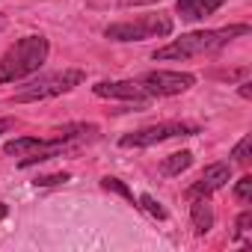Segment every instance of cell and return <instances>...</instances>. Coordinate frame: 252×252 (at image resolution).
I'll return each instance as SVG.
<instances>
[{
  "mask_svg": "<svg viewBox=\"0 0 252 252\" xmlns=\"http://www.w3.org/2000/svg\"><path fill=\"white\" fill-rule=\"evenodd\" d=\"M98 134L95 125H68L63 131H54L48 140H39V137H18V140H9L3 146L6 155H15V158H24L21 166H33V163H42V160H51L57 158L60 152H65L71 143H83V140H92Z\"/></svg>",
  "mask_w": 252,
  "mask_h": 252,
  "instance_id": "1",
  "label": "cell"
},
{
  "mask_svg": "<svg viewBox=\"0 0 252 252\" xmlns=\"http://www.w3.org/2000/svg\"><path fill=\"white\" fill-rule=\"evenodd\" d=\"M249 27L246 24H231L222 30H199V33H187L181 39H175L172 45L155 51V60H187V57H205V54H217L222 51L231 39L246 36Z\"/></svg>",
  "mask_w": 252,
  "mask_h": 252,
  "instance_id": "2",
  "label": "cell"
},
{
  "mask_svg": "<svg viewBox=\"0 0 252 252\" xmlns=\"http://www.w3.org/2000/svg\"><path fill=\"white\" fill-rule=\"evenodd\" d=\"M48 39L45 36H24L18 39L3 57H0V83H12V80H24L30 74H36L45 60H48Z\"/></svg>",
  "mask_w": 252,
  "mask_h": 252,
  "instance_id": "3",
  "label": "cell"
},
{
  "mask_svg": "<svg viewBox=\"0 0 252 252\" xmlns=\"http://www.w3.org/2000/svg\"><path fill=\"white\" fill-rule=\"evenodd\" d=\"M83 83V71L80 68H65V71H54V74H45L39 80H30L24 89L15 92V101L18 104H27V101H45V98H54V95H63V92H71L74 86Z\"/></svg>",
  "mask_w": 252,
  "mask_h": 252,
  "instance_id": "4",
  "label": "cell"
},
{
  "mask_svg": "<svg viewBox=\"0 0 252 252\" xmlns=\"http://www.w3.org/2000/svg\"><path fill=\"white\" fill-rule=\"evenodd\" d=\"M169 33H172V21L166 15H143L134 21H116L104 30V36L113 42H143V39L169 36Z\"/></svg>",
  "mask_w": 252,
  "mask_h": 252,
  "instance_id": "5",
  "label": "cell"
},
{
  "mask_svg": "<svg viewBox=\"0 0 252 252\" xmlns=\"http://www.w3.org/2000/svg\"><path fill=\"white\" fill-rule=\"evenodd\" d=\"M196 131H199L196 125H187V122H163V125H152V128H140L134 134H125L119 140V146L122 149H149V146H158L172 137H190Z\"/></svg>",
  "mask_w": 252,
  "mask_h": 252,
  "instance_id": "6",
  "label": "cell"
},
{
  "mask_svg": "<svg viewBox=\"0 0 252 252\" xmlns=\"http://www.w3.org/2000/svg\"><path fill=\"white\" fill-rule=\"evenodd\" d=\"M196 83L193 74L187 71H149L140 77V86L149 92V95H178V92H187L190 86Z\"/></svg>",
  "mask_w": 252,
  "mask_h": 252,
  "instance_id": "7",
  "label": "cell"
},
{
  "mask_svg": "<svg viewBox=\"0 0 252 252\" xmlns=\"http://www.w3.org/2000/svg\"><path fill=\"white\" fill-rule=\"evenodd\" d=\"M92 92L98 95V98H119V101H134V104H146L152 95L140 86V83H134V80H113V83H95L92 86Z\"/></svg>",
  "mask_w": 252,
  "mask_h": 252,
  "instance_id": "8",
  "label": "cell"
},
{
  "mask_svg": "<svg viewBox=\"0 0 252 252\" xmlns=\"http://www.w3.org/2000/svg\"><path fill=\"white\" fill-rule=\"evenodd\" d=\"M228 178H231V163H211V166H205V172L199 175V181L187 190V199L211 196V193H217L220 187H225Z\"/></svg>",
  "mask_w": 252,
  "mask_h": 252,
  "instance_id": "9",
  "label": "cell"
},
{
  "mask_svg": "<svg viewBox=\"0 0 252 252\" xmlns=\"http://www.w3.org/2000/svg\"><path fill=\"white\" fill-rule=\"evenodd\" d=\"M225 0H178L175 3V12L184 18V21H202L208 15H214Z\"/></svg>",
  "mask_w": 252,
  "mask_h": 252,
  "instance_id": "10",
  "label": "cell"
},
{
  "mask_svg": "<svg viewBox=\"0 0 252 252\" xmlns=\"http://www.w3.org/2000/svg\"><path fill=\"white\" fill-rule=\"evenodd\" d=\"M190 220H193V228L199 234H208L214 228V208L208 202V196H196L193 205H190Z\"/></svg>",
  "mask_w": 252,
  "mask_h": 252,
  "instance_id": "11",
  "label": "cell"
},
{
  "mask_svg": "<svg viewBox=\"0 0 252 252\" xmlns=\"http://www.w3.org/2000/svg\"><path fill=\"white\" fill-rule=\"evenodd\" d=\"M190 166H193V152H175V155L163 158V163H160V175L175 178V175L187 172Z\"/></svg>",
  "mask_w": 252,
  "mask_h": 252,
  "instance_id": "12",
  "label": "cell"
},
{
  "mask_svg": "<svg viewBox=\"0 0 252 252\" xmlns=\"http://www.w3.org/2000/svg\"><path fill=\"white\" fill-rule=\"evenodd\" d=\"M140 205L155 217V220H166V208H160V202H155V196H149V193H143L140 196Z\"/></svg>",
  "mask_w": 252,
  "mask_h": 252,
  "instance_id": "13",
  "label": "cell"
},
{
  "mask_svg": "<svg viewBox=\"0 0 252 252\" xmlns=\"http://www.w3.org/2000/svg\"><path fill=\"white\" fill-rule=\"evenodd\" d=\"M101 187H104V190H113V193H119V196H125L128 202H134V193L128 190V184H122L119 178H101Z\"/></svg>",
  "mask_w": 252,
  "mask_h": 252,
  "instance_id": "14",
  "label": "cell"
},
{
  "mask_svg": "<svg viewBox=\"0 0 252 252\" xmlns=\"http://www.w3.org/2000/svg\"><path fill=\"white\" fill-rule=\"evenodd\" d=\"M249 149H252V137H243V140L231 149V158H234L237 163H243V166H246V163H249Z\"/></svg>",
  "mask_w": 252,
  "mask_h": 252,
  "instance_id": "15",
  "label": "cell"
},
{
  "mask_svg": "<svg viewBox=\"0 0 252 252\" xmlns=\"http://www.w3.org/2000/svg\"><path fill=\"white\" fill-rule=\"evenodd\" d=\"M234 196H237V202H249L252 199V175H243L240 181H237V187H234Z\"/></svg>",
  "mask_w": 252,
  "mask_h": 252,
  "instance_id": "16",
  "label": "cell"
},
{
  "mask_svg": "<svg viewBox=\"0 0 252 252\" xmlns=\"http://www.w3.org/2000/svg\"><path fill=\"white\" fill-rule=\"evenodd\" d=\"M65 181H71V175H68V172H57V175H42V178H36L33 184H36V187H57V184H65Z\"/></svg>",
  "mask_w": 252,
  "mask_h": 252,
  "instance_id": "17",
  "label": "cell"
},
{
  "mask_svg": "<svg viewBox=\"0 0 252 252\" xmlns=\"http://www.w3.org/2000/svg\"><path fill=\"white\" fill-rule=\"evenodd\" d=\"M249 225H252V211H243L240 217H237V222H234V234L240 237V234H246L249 231Z\"/></svg>",
  "mask_w": 252,
  "mask_h": 252,
  "instance_id": "18",
  "label": "cell"
},
{
  "mask_svg": "<svg viewBox=\"0 0 252 252\" xmlns=\"http://www.w3.org/2000/svg\"><path fill=\"white\" fill-rule=\"evenodd\" d=\"M240 98H252V83H240Z\"/></svg>",
  "mask_w": 252,
  "mask_h": 252,
  "instance_id": "19",
  "label": "cell"
},
{
  "mask_svg": "<svg viewBox=\"0 0 252 252\" xmlns=\"http://www.w3.org/2000/svg\"><path fill=\"white\" fill-rule=\"evenodd\" d=\"M9 128H15V122L12 119H0V134H6Z\"/></svg>",
  "mask_w": 252,
  "mask_h": 252,
  "instance_id": "20",
  "label": "cell"
},
{
  "mask_svg": "<svg viewBox=\"0 0 252 252\" xmlns=\"http://www.w3.org/2000/svg\"><path fill=\"white\" fill-rule=\"evenodd\" d=\"M6 214H9V208H6V205H0V220H3Z\"/></svg>",
  "mask_w": 252,
  "mask_h": 252,
  "instance_id": "21",
  "label": "cell"
},
{
  "mask_svg": "<svg viewBox=\"0 0 252 252\" xmlns=\"http://www.w3.org/2000/svg\"><path fill=\"white\" fill-rule=\"evenodd\" d=\"M3 27H6V21H3V18H0V30H3Z\"/></svg>",
  "mask_w": 252,
  "mask_h": 252,
  "instance_id": "22",
  "label": "cell"
}]
</instances>
